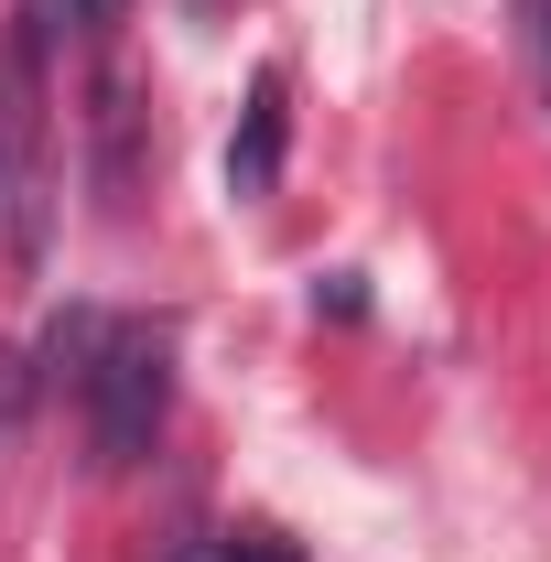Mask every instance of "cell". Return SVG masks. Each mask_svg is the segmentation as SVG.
Listing matches in <instances>:
<instances>
[{
	"mask_svg": "<svg viewBox=\"0 0 551 562\" xmlns=\"http://www.w3.org/2000/svg\"><path fill=\"white\" fill-rule=\"evenodd\" d=\"M87 454L120 476V465H140L151 454V432H162V412H173V336L162 325H109V347H98V368H87Z\"/></svg>",
	"mask_w": 551,
	"mask_h": 562,
	"instance_id": "obj_1",
	"label": "cell"
},
{
	"mask_svg": "<svg viewBox=\"0 0 551 562\" xmlns=\"http://www.w3.org/2000/svg\"><path fill=\"white\" fill-rule=\"evenodd\" d=\"M281 140H292V87H281V66H260L249 76V109H238V140H227V195H271Z\"/></svg>",
	"mask_w": 551,
	"mask_h": 562,
	"instance_id": "obj_2",
	"label": "cell"
},
{
	"mask_svg": "<svg viewBox=\"0 0 551 562\" xmlns=\"http://www.w3.org/2000/svg\"><path fill=\"white\" fill-rule=\"evenodd\" d=\"M109 347V314H55V336H44V368H33V390L55 379V390H87V368Z\"/></svg>",
	"mask_w": 551,
	"mask_h": 562,
	"instance_id": "obj_3",
	"label": "cell"
},
{
	"mask_svg": "<svg viewBox=\"0 0 551 562\" xmlns=\"http://www.w3.org/2000/svg\"><path fill=\"white\" fill-rule=\"evenodd\" d=\"M22 422H33V368H22V357L0 347V454L22 443Z\"/></svg>",
	"mask_w": 551,
	"mask_h": 562,
	"instance_id": "obj_4",
	"label": "cell"
},
{
	"mask_svg": "<svg viewBox=\"0 0 551 562\" xmlns=\"http://www.w3.org/2000/svg\"><path fill=\"white\" fill-rule=\"evenodd\" d=\"M184 562H292V552H281V541H260V530H249V541H206V552H184Z\"/></svg>",
	"mask_w": 551,
	"mask_h": 562,
	"instance_id": "obj_5",
	"label": "cell"
},
{
	"mask_svg": "<svg viewBox=\"0 0 551 562\" xmlns=\"http://www.w3.org/2000/svg\"><path fill=\"white\" fill-rule=\"evenodd\" d=\"M76 22H120V11H131V0H66Z\"/></svg>",
	"mask_w": 551,
	"mask_h": 562,
	"instance_id": "obj_6",
	"label": "cell"
},
{
	"mask_svg": "<svg viewBox=\"0 0 551 562\" xmlns=\"http://www.w3.org/2000/svg\"><path fill=\"white\" fill-rule=\"evenodd\" d=\"M11 140H22V109L0 98V173H11Z\"/></svg>",
	"mask_w": 551,
	"mask_h": 562,
	"instance_id": "obj_7",
	"label": "cell"
}]
</instances>
